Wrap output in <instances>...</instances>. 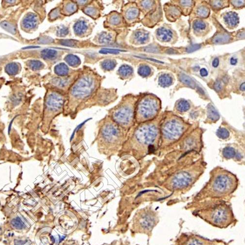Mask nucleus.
<instances>
[{"instance_id":"52","label":"nucleus","mask_w":245,"mask_h":245,"mask_svg":"<svg viewBox=\"0 0 245 245\" xmlns=\"http://www.w3.org/2000/svg\"><path fill=\"white\" fill-rule=\"evenodd\" d=\"M200 75L202 77H206L208 75V72L207 69L205 68H202L200 70Z\"/></svg>"},{"instance_id":"30","label":"nucleus","mask_w":245,"mask_h":245,"mask_svg":"<svg viewBox=\"0 0 245 245\" xmlns=\"http://www.w3.org/2000/svg\"><path fill=\"white\" fill-rule=\"evenodd\" d=\"M139 14V10L136 8H130L127 10L125 13V16L129 20H133L136 18Z\"/></svg>"},{"instance_id":"55","label":"nucleus","mask_w":245,"mask_h":245,"mask_svg":"<svg viewBox=\"0 0 245 245\" xmlns=\"http://www.w3.org/2000/svg\"><path fill=\"white\" fill-rule=\"evenodd\" d=\"M237 62V59L235 58H232L231 59V64L233 65L236 64Z\"/></svg>"},{"instance_id":"17","label":"nucleus","mask_w":245,"mask_h":245,"mask_svg":"<svg viewBox=\"0 0 245 245\" xmlns=\"http://www.w3.org/2000/svg\"><path fill=\"white\" fill-rule=\"evenodd\" d=\"M54 72L59 76H66L69 72V68L64 63L59 64L54 67Z\"/></svg>"},{"instance_id":"22","label":"nucleus","mask_w":245,"mask_h":245,"mask_svg":"<svg viewBox=\"0 0 245 245\" xmlns=\"http://www.w3.org/2000/svg\"><path fill=\"white\" fill-rule=\"evenodd\" d=\"M207 115L208 117L210 120L212 121H216L219 119L220 116L219 113L217 112L215 107L209 104L207 107Z\"/></svg>"},{"instance_id":"20","label":"nucleus","mask_w":245,"mask_h":245,"mask_svg":"<svg viewBox=\"0 0 245 245\" xmlns=\"http://www.w3.org/2000/svg\"><path fill=\"white\" fill-rule=\"evenodd\" d=\"M19 66L15 62H12L8 64L5 67L6 72L11 76L16 75L19 72Z\"/></svg>"},{"instance_id":"16","label":"nucleus","mask_w":245,"mask_h":245,"mask_svg":"<svg viewBox=\"0 0 245 245\" xmlns=\"http://www.w3.org/2000/svg\"><path fill=\"white\" fill-rule=\"evenodd\" d=\"M173 79L168 74H164L161 75L158 79L159 84L162 87H168L172 84Z\"/></svg>"},{"instance_id":"41","label":"nucleus","mask_w":245,"mask_h":245,"mask_svg":"<svg viewBox=\"0 0 245 245\" xmlns=\"http://www.w3.org/2000/svg\"><path fill=\"white\" fill-rule=\"evenodd\" d=\"M121 17L118 15H113L110 18V22L112 25H116L121 22Z\"/></svg>"},{"instance_id":"1","label":"nucleus","mask_w":245,"mask_h":245,"mask_svg":"<svg viewBox=\"0 0 245 245\" xmlns=\"http://www.w3.org/2000/svg\"><path fill=\"white\" fill-rule=\"evenodd\" d=\"M99 124L96 140L100 152L108 156L120 153L128 132L119 126L109 116L101 120Z\"/></svg>"},{"instance_id":"37","label":"nucleus","mask_w":245,"mask_h":245,"mask_svg":"<svg viewBox=\"0 0 245 245\" xmlns=\"http://www.w3.org/2000/svg\"><path fill=\"white\" fill-rule=\"evenodd\" d=\"M217 135L221 139H226L229 136V132L225 128H220L217 130Z\"/></svg>"},{"instance_id":"4","label":"nucleus","mask_w":245,"mask_h":245,"mask_svg":"<svg viewBox=\"0 0 245 245\" xmlns=\"http://www.w3.org/2000/svg\"><path fill=\"white\" fill-rule=\"evenodd\" d=\"M158 109L157 100L149 97L143 99L137 106L135 121L140 124L151 120L156 116Z\"/></svg>"},{"instance_id":"11","label":"nucleus","mask_w":245,"mask_h":245,"mask_svg":"<svg viewBox=\"0 0 245 245\" xmlns=\"http://www.w3.org/2000/svg\"><path fill=\"white\" fill-rule=\"evenodd\" d=\"M156 36L158 39L162 42H169L173 38V33L170 29L161 28L157 29Z\"/></svg>"},{"instance_id":"39","label":"nucleus","mask_w":245,"mask_h":245,"mask_svg":"<svg viewBox=\"0 0 245 245\" xmlns=\"http://www.w3.org/2000/svg\"><path fill=\"white\" fill-rule=\"evenodd\" d=\"M60 43L65 46L73 47L77 46L78 42L74 40H63L60 41Z\"/></svg>"},{"instance_id":"36","label":"nucleus","mask_w":245,"mask_h":245,"mask_svg":"<svg viewBox=\"0 0 245 245\" xmlns=\"http://www.w3.org/2000/svg\"><path fill=\"white\" fill-rule=\"evenodd\" d=\"M65 10L67 13L72 14L75 13L77 10V6L74 3H67L65 7Z\"/></svg>"},{"instance_id":"8","label":"nucleus","mask_w":245,"mask_h":245,"mask_svg":"<svg viewBox=\"0 0 245 245\" xmlns=\"http://www.w3.org/2000/svg\"><path fill=\"white\" fill-rule=\"evenodd\" d=\"M184 127L181 121L173 119L167 122L162 128L164 138L173 141L176 140L183 132Z\"/></svg>"},{"instance_id":"33","label":"nucleus","mask_w":245,"mask_h":245,"mask_svg":"<svg viewBox=\"0 0 245 245\" xmlns=\"http://www.w3.org/2000/svg\"><path fill=\"white\" fill-rule=\"evenodd\" d=\"M190 108V105L186 100H181L177 105V109L181 112H185Z\"/></svg>"},{"instance_id":"45","label":"nucleus","mask_w":245,"mask_h":245,"mask_svg":"<svg viewBox=\"0 0 245 245\" xmlns=\"http://www.w3.org/2000/svg\"><path fill=\"white\" fill-rule=\"evenodd\" d=\"M67 81H68L67 79H55V84L59 86L64 87L67 84Z\"/></svg>"},{"instance_id":"49","label":"nucleus","mask_w":245,"mask_h":245,"mask_svg":"<svg viewBox=\"0 0 245 245\" xmlns=\"http://www.w3.org/2000/svg\"><path fill=\"white\" fill-rule=\"evenodd\" d=\"M153 3L152 1H146L143 2L142 3V5L145 8H151L153 6Z\"/></svg>"},{"instance_id":"27","label":"nucleus","mask_w":245,"mask_h":245,"mask_svg":"<svg viewBox=\"0 0 245 245\" xmlns=\"http://www.w3.org/2000/svg\"><path fill=\"white\" fill-rule=\"evenodd\" d=\"M116 65L115 60L107 59L104 60L102 63V66L103 69L106 71H110L113 70Z\"/></svg>"},{"instance_id":"38","label":"nucleus","mask_w":245,"mask_h":245,"mask_svg":"<svg viewBox=\"0 0 245 245\" xmlns=\"http://www.w3.org/2000/svg\"><path fill=\"white\" fill-rule=\"evenodd\" d=\"M69 33V29L68 28L66 27L65 26H60L57 30V35L60 37L66 36Z\"/></svg>"},{"instance_id":"23","label":"nucleus","mask_w":245,"mask_h":245,"mask_svg":"<svg viewBox=\"0 0 245 245\" xmlns=\"http://www.w3.org/2000/svg\"><path fill=\"white\" fill-rule=\"evenodd\" d=\"M179 79L180 81L183 84L187 85L189 87L191 88H194L196 86L195 82L194 80H192L190 77L187 75H185L184 74H181L179 76Z\"/></svg>"},{"instance_id":"57","label":"nucleus","mask_w":245,"mask_h":245,"mask_svg":"<svg viewBox=\"0 0 245 245\" xmlns=\"http://www.w3.org/2000/svg\"><path fill=\"white\" fill-rule=\"evenodd\" d=\"M245 83H243V84H242L241 85L240 87V89L241 90L243 91L245 90Z\"/></svg>"},{"instance_id":"25","label":"nucleus","mask_w":245,"mask_h":245,"mask_svg":"<svg viewBox=\"0 0 245 245\" xmlns=\"http://www.w3.org/2000/svg\"><path fill=\"white\" fill-rule=\"evenodd\" d=\"M0 25L3 29L13 34L16 33V28L13 24L6 21H3L0 23Z\"/></svg>"},{"instance_id":"56","label":"nucleus","mask_w":245,"mask_h":245,"mask_svg":"<svg viewBox=\"0 0 245 245\" xmlns=\"http://www.w3.org/2000/svg\"><path fill=\"white\" fill-rule=\"evenodd\" d=\"M39 48V47H38V46H28V47H26L23 48V49H24V50H25V49H34V48Z\"/></svg>"},{"instance_id":"40","label":"nucleus","mask_w":245,"mask_h":245,"mask_svg":"<svg viewBox=\"0 0 245 245\" xmlns=\"http://www.w3.org/2000/svg\"><path fill=\"white\" fill-rule=\"evenodd\" d=\"M12 223L13 226L17 229H22L24 227V224L19 217L13 220Z\"/></svg>"},{"instance_id":"10","label":"nucleus","mask_w":245,"mask_h":245,"mask_svg":"<svg viewBox=\"0 0 245 245\" xmlns=\"http://www.w3.org/2000/svg\"><path fill=\"white\" fill-rule=\"evenodd\" d=\"M38 23V17L36 15L33 13H28L24 17L22 24L26 29H31L35 28Z\"/></svg>"},{"instance_id":"9","label":"nucleus","mask_w":245,"mask_h":245,"mask_svg":"<svg viewBox=\"0 0 245 245\" xmlns=\"http://www.w3.org/2000/svg\"><path fill=\"white\" fill-rule=\"evenodd\" d=\"M191 181L190 175L186 172H182L177 175L173 180V186L176 188H181L187 186Z\"/></svg>"},{"instance_id":"58","label":"nucleus","mask_w":245,"mask_h":245,"mask_svg":"<svg viewBox=\"0 0 245 245\" xmlns=\"http://www.w3.org/2000/svg\"><path fill=\"white\" fill-rule=\"evenodd\" d=\"M174 52H175V51L172 50V49H170L167 51L168 54H174Z\"/></svg>"},{"instance_id":"6","label":"nucleus","mask_w":245,"mask_h":245,"mask_svg":"<svg viewBox=\"0 0 245 245\" xmlns=\"http://www.w3.org/2000/svg\"><path fill=\"white\" fill-rule=\"evenodd\" d=\"M233 180L227 174L218 176L212 183V195L221 197L232 192L234 187Z\"/></svg>"},{"instance_id":"35","label":"nucleus","mask_w":245,"mask_h":245,"mask_svg":"<svg viewBox=\"0 0 245 245\" xmlns=\"http://www.w3.org/2000/svg\"><path fill=\"white\" fill-rule=\"evenodd\" d=\"M193 27L195 31H201L206 29L207 25L203 21L198 20L194 21Z\"/></svg>"},{"instance_id":"24","label":"nucleus","mask_w":245,"mask_h":245,"mask_svg":"<svg viewBox=\"0 0 245 245\" xmlns=\"http://www.w3.org/2000/svg\"><path fill=\"white\" fill-rule=\"evenodd\" d=\"M118 72L122 77H129L133 73V69L131 67L128 65H123L120 67L119 69Z\"/></svg>"},{"instance_id":"26","label":"nucleus","mask_w":245,"mask_h":245,"mask_svg":"<svg viewBox=\"0 0 245 245\" xmlns=\"http://www.w3.org/2000/svg\"><path fill=\"white\" fill-rule=\"evenodd\" d=\"M167 15H168V18H172V21L175 19V20L177 17L180 16V11L179 9H177L176 7H170L169 8V9L167 11Z\"/></svg>"},{"instance_id":"3","label":"nucleus","mask_w":245,"mask_h":245,"mask_svg":"<svg viewBox=\"0 0 245 245\" xmlns=\"http://www.w3.org/2000/svg\"><path fill=\"white\" fill-rule=\"evenodd\" d=\"M109 117L119 126L128 132L135 121V110L131 105L122 104L114 109Z\"/></svg>"},{"instance_id":"29","label":"nucleus","mask_w":245,"mask_h":245,"mask_svg":"<svg viewBox=\"0 0 245 245\" xmlns=\"http://www.w3.org/2000/svg\"><path fill=\"white\" fill-rule=\"evenodd\" d=\"M28 64L31 69L34 71L39 70L43 66V63L38 60H30L28 61Z\"/></svg>"},{"instance_id":"53","label":"nucleus","mask_w":245,"mask_h":245,"mask_svg":"<svg viewBox=\"0 0 245 245\" xmlns=\"http://www.w3.org/2000/svg\"><path fill=\"white\" fill-rule=\"evenodd\" d=\"M219 64V59H218V58H215V59H214L213 61V66L214 67H215V68H216V67H217L218 66Z\"/></svg>"},{"instance_id":"14","label":"nucleus","mask_w":245,"mask_h":245,"mask_svg":"<svg viewBox=\"0 0 245 245\" xmlns=\"http://www.w3.org/2000/svg\"><path fill=\"white\" fill-rule=\"evenodd\" d=\"M87 28L88 26L87 23L83 20L77 22L74 27V32L78 35H82L84 33L87 31Z\"/></svg>"},{"instance_id":"2","label":"nucleus","mask_w":245,"mask_h":245,"mask_svg":"<svg viewBox=\"0 0 245 245\" xmlns=\"http://www.w3.org/2000/svg\"><path fill=\"white\" fill-rule=\"evenodd\" d=\"M197 214L211 225L221 228L231 225L234 218L231 208L222 204L199 211Z\"/></svg>"},{"instance_id":"18","label":"nucleus","mask_w":245,"mask_h":245,"mask_svg":"<svg viewBox=\"0 0 245 245\" xmlns=\"http://www.w3.org/2000/svg\"><path fill=\"white\" fill-rule=\"evenodd\" d=\"M231 36L226 33L217 34L213 38L212 42L215 44H222L227 43L231 40Z\"/></svg>"},{"instance_id":"48","label":"nucleus","mask_w":245,"mask_h":245,"mask_svg":"<svg viewBox=\"0 0 245 245\" xmlns=\"http://www.w3.org/2000/svg\"><path fill=\"white\" fill-rule=\"evenodd\" d=\"M59 14V9L57 8L51 12V14H50V17L52 19H54V18L58 17Z\"/></svg>"},{"instance_id":"28","label":"nucleus","mask_w":245,"mask_h":245,"mask_svg":"<svg viewBox=\"0 0 245 245\" xmlns=\"http://www.w3.org/2000/svg\"><path fill=\"white\" fill-rule=\"evenodd\" d=\"M112 36L111 34L106 32L102 33L99 37V41L102 44H107L112 40Z\"/></svg>"},{"instance_id":"34","label":"nucleus","mask_w":245,"mask_h":245,"mask_svg":"<svg viewBox=\"0 0 245 245\" xmlns=\"http://www.w3.org/2000/svg\"><path fill=\"white\" fill-rule=\"evenodd\" d=\"M236 155L235 150L232 147H227L223 151V155L226 158H231L233 157Z\"/></svg>"},{"instance_id":"44","label":"nucleus","mask_w":245,"mask_h":245,"mask_svg":"<svg viewBox=\"0 0 245 245\" xmlns=\"http://www.w3.org/2000/svg\"><path fill=\"white\" fill-rule=\"evenodd\" d=\"M201 47V45L199 44H193V45H191L189 46L187 48L186 52L189 53H192V52H195V51H197V50H199Z\"/></svg>"},{"instance_id":"46","label":"nucleus","mask_w":245,"mask_h":245,"mask_svg":"<svg viewBox=\"0 0 245 245\" xmlns=\"http://www.w3.org/2000/svg\"><path fill=\"white\" fill-rule=\"evenodd\" d=\"M223 4L224 3L221 1H212L211 2V5H212L213 7L215 8H221L223 7Z\"/></svg>"},{"instance_id":"21","label":"nucleus","mask_w":245,"mask_h":245,"mask_svg":"<svg viewBox=\"0 0 245 245\" xmlns=\"http://www.w3.org/2000/svg\"><path fill=\"white\" fill-rule=\"evenodd\" d=\"M66 62L71 66L77 67L80 64L79 58L74 54H68L65 58Z\"/></svg>"},{"instance_id":"5","label":"nucleus","mask_w":245,"mask_h":245,"mask_svg":"<svg viewBox=\"0 0 245 245\" xmlns=\"http://www.w3.org/2000/svg\"><path fill=\"white\" fill-rule=\"evenodd\" d=\"M95 81L94 78L90 76L81 77L75 83L71 90L73 97L78 100L87 98L95 89Z\"/></svg>"},{"instance_id":"19","label":"nucleus","mask_w":245,"mask_h":245,"mask_svg":"<svg viewBox=\"0 0 245 245\" xmlns=\"http://www.w3.org/2000/svg\"><path fill=\"white\" fill-rule=\"evenodd\" d=\"M41 55L44 59L53 60L57 57V52L53 49H44L41 52Z\"/></svg>"},{"instance_id":"47","label":"nucleus","mask_w":245,"mask_h":245,"mask_svg":"<svg viewBox=\"0 0 245 245\" xmlns=\"http://www.w3.org/2000/svg\"><path fill=\"white\" fill-rule=\"evenodd\" d=\"M214 88L217 92H219L222 89V86L221 82L220 80H217L214 84Z\"/></svg>"},{"instance_id":"50","label":"nucleus","mask_w":245,"mask_h":245,"mask_svg":"<svg viewBox=\"0 0 245 245\" xmlns=\"http://www.w3.org/2000/svg\"><path fill=\"white\" fill-rule=\"evenodd\" d=\"M232 3L234 6L237 7H241L244 4V1H232Z\"/></svg>"},{"instance_id":"32","label":"nucleus","mask_w":245,"mask_h":245,"mask_svg":"<svg viewBox=\"0 0 245 245\" xmlns=\"http://www.w3.org/2000/svg\"><path fill=\"white\" fill-rule=\"evenodd\" d=\"M197 13L200 17L202 18H207L209 16L210 10L209 8L205 6H201L199 7L197 11Z\"/></svg>"},{"instance_id":"31","label":"nucleus","mask_w":245,"mask_h":245,"mask_svg":"<svg viewBox=\"0 0 245 245\" xmlns=\"http://www.w3.org/2000/svg\"><path fill=\"white\" fill-rule=\"evenodd\" d=\"M151 72V68H150L149 66L146 65L141 66L138 70V73L142 77H148L150 75Z\"/></svg>"},{"instance_id":"12","label":"nucleus","mask_w":245,"mask_h":245,"mask_svg":"<svg viewBox=\"0 0 245 245\" xmlns=\"http://www.w3.org/2000/svg\"><path fill=\"white\" fill-rule=\"evenodd\" d=\"M224 19L227 25L232 27H235L239 22L238 15L233 12H229L226 14L224 16Z\"/></svg>"},{"instance_id":"54","label":"nucleus","mask_w":245,"mask_h":245,"mask_svg":"<svg viewBox=\"0 0 245 245\" xmlns=\"http://www.w3.org/2000/svg\"><path fill=\"white\" fill-rule=\"evenodd\" d=\"M52 39L50 38H47L46 39H41L40 40V42H41V43H49V42H51V41L52 40Z\"/></svg>"},{"instance_id":"13","label":"nucleus","mask_w":245,"mask_h":245,"mask_svg":"<svg viewBox=\"0 0 245 245\" xmlns=\"http://www.w3.org/2000/svg\"><path fill=\"white\" fill-rule=\"evenodd\" d=\"M184 245H212V242L202 237H193L189 239Z\"/></svg>"},{"instance_id":"42","label":"nucleus","mask_w":245,"mask_h":245,"mask_svg":"<svg viewBox=\"0 0 245 245\" xmlns=\"http://www.w3.org/2000/svg\"><path fill=\"white\" fill-rule=\"evenodd\" d=\"M121 51L120 50H116V49H103L100 51V53L103 54H119V52Z\"/></svg>"},{"instance_id":"7","label":"nucleus","mask_w":245,"mask_h":245,"mask_svg":"<svg viewBox=\"0 0 245 245\" xmlns=\"http://www.w3.org/2000/svg\"><path fill=\"white\" fill-rule=\"evenodd\" d=\"M64 101L62 95L58 93H52L47 96L45 101L46 109L48 115L50 116V123L54 116L61 112Z\"/></svg>"},{"instance_id":"15","label":"nucleus","mask_w":245,"mask_h":245,"mask_svg":"<svg viewBox=\"0 0 245 245\" xmlns=\"http://www.w3.org/2000/svg\"><path fill=\"white\" fill-rule=\"evenodd\" d=\"M135 38L137 43L144 44L149 39V33L144 31H137L135 33Z\"/></svg>"},{"instance_id":"43","label":"nucleus","mask_w":245,"mask_h":245,"mask_svg":"<svg viewBox=\"0 0 245 245\" xmlns=\"http://www.w3.org/2000/svg\"><path fill=\"white\" fill-rule=\"evenodd\" d=\"M85 13L89 16H94L97 14V10L93 7H87L84 10Z\"/></svg>"},{"instance_id":"51","label":"nucleus","mask_w":245,"mask_h":245,"mask_svg":"<svg viewBox=\"0 0 245 245\" xmlns=\"http://www.w3.org/2000/svg\"><path fill=\"white\" fill-rule=\"evenodd\" d=\"M181 5L184 7H188L191 6L192 4V2L191 1H181Z\"/></svg>"}]
</instances>
